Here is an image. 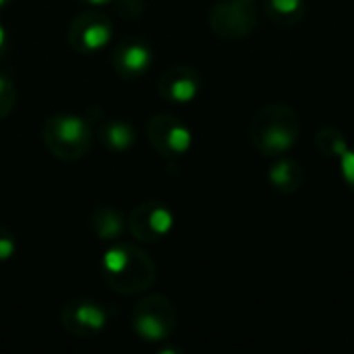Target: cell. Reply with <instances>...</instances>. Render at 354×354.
Segmentation results:
<instances>
[{
    "label": "cell",
    "instance_id": "6",
    "mask_svg": "<svg viewBox=\"0 0 354 354\" xmlns=\"http://www.w3.org/2000/svg\"><path fill=\"white\" fill-rule=\"evenodd\" d=\"M174 326V315L168 307V303L164 305L162 311H153V309H145L137 319H135V332L149 342H160L166 340L172 332Z\"/></svg>",
    "mask_w": 354,
    "mask_h": 354
},
{
    "label": "cell",
    "instance_id": "11",
    "mask_svg": "<svg viewBox=\"0 0 354 354\" xmlns=\"http://www.w3.org/2000/svg\"><path fill=\"white\" fill-rule=\"evenodd\" d=\"M110 37H112V29H110V25L106 23V21H89L83 29H81V35H79V39H81V46L85 48V50H100V48H104L108 41H110Z\"/></svg>",
    "mask_w": 354,
    "mask_h": 354
},
{
    "label": "cell",
    "instance_id": "1",
    "mask_svg": "<svg viewBox=\"0 0 354 354\" xmlns=\"http://www.w3.org/2000/svg\"><path fill=\"white\" fill-rule=\"evenodd\" d=\"M299 131V116L290 106L268 104L253 116L249 135L261 156L280 158L297 145Z\"/></svg>",
    "mask_w": 354,
    "mask_h": 354
},
{
    "label": "cell",
    "instance_id": "9",
    "mask_svg": "<svg viewBox=\"0 0 354 354\" xmlns=\"http://www.w3.org/2000/svg\"><path fill=\"white\" fill-rule=\"evenodd\" d=\"M149 64H151V50L141 41L129 44L118 52V66L122 73L141 75L143 71H147Z\"/></svg>",
    "mask_w": 354,
    "mask_h": 354
},
{
    "label": "cell",
    "instance_id": "16",
    "mask_svg": "<svg viewBox=\"0 0 354 354\" xmlns=\"http://www.w3.org/2000/svg\"><path fill=\"white\" fill-rule=\"evenodd\" d=\"M122 228V222H120V216L118 214H112V212H106L102 216V222H100V236L104 239H110V236H116Z\"/></svg>",
    "mask_w": 354,
    "mask_h": 354
},
{
    "label": "cell",
    "instance_id": "15",
    "mask_svg": "<svg viewBox=\"0 0 354 354\" xmlns=\"http://www.w3.org/2000/svg\"><path fill=\"white\" fill-rule=\"evenodd\" d=\"M129 261H131V255L127 249L122 247H112L106 251L104 255V270L108 274H114V276H120L124 274V270L129 268Z\"/></svg>",
    "mask_w": 354,
    "mask_h": 354
},
{
    "label": "cell",
    "instance_id": "4",
    "mask_svg": "<svg viewBox=\"0 0 354 354\" xmlns=\"http://www.w3.org/2000/svg\"><path fill=\"white\" fill-rule=\"evenodd\" d=\"M162 93L176 104H189L199 93V75L189 66L172 68L162 79Z\"/></svg>",
    "mask_w": 354,
    "mask_h": 354
},
{
    "label": "cell",
    "instance_id": "12",
    "mask_svg": "<svg viewBox=\"0 0 354 354\" xmlns=\"http://www.w3.org/2000/svg\"><path fill=\"white\" fill-rule=\"evenodd\" d=\"M145 224H147L151 236H164V234H168V232L172 230V226H174V216L170 214L168 207L153 205V207H149V212H147Z\"/></svg>",
    "mask_w": 354,
    "mask_h": 354
},
{
    "label": "cell",
    "instance_id": "20",
    "mask_svg": "<svg viewBox=\"0 0 354 354\" xmlns=\"http://www.w3.org/2000/svg\"><path fill=\"white\" fill-rule=\"evenodd\" d=\"M4 39H6V33H4V29H2V25H0V48L4 46Z\"/></svg>",
    "mask_w": 354,
    "mask_h": 354
},
{
    "label": "cell",
    "instance_id": "3",
    "mask_svg": "<svg viewBox=\"0 0 354 354\" xmlns=\"http://www.w3.org/2000/svg\"><path fill=\"white\" fill-rule=\"evenodd\" d=\"M151 135L156 145L168 156H183L193 143L191 131L170 116H160L151 124Z\"/></svg>",
    "mask_w": 354,
    "mask_h": 354
},
{
    "label": "cell",
    "instance_id": "8",
    "mask_svg": "<svg viewBox=\"0 0 354 354\" xmlns=\"http://www.w3.org/2000/svg\"><path fill=\"white\" fill-rule=\"evenodd\" d=\"M307 12L305 0H266V15L278 25H297Z\"/></svg>",
    "mask_w": 354,
    "mask_h": 354
},
{
    "label": "cell",
    "instance_id": "7",
    "mask_svg": "<svg viewBox=\"0 0 354 354\" xmlns=\"http://www.w3.org/2000/svg\"><path fill=\"white\" fill-rule=\"evenodd\" d=\"M52 133L56 137L58 143L66 145V147H79L83 141L89 139V129L87 122L79 116L66 114V116H58L50 122Z\"/></svg>",
    "mask_w": 354,
    "mask_h": 354
},
{
    "label": "cell",
    "instance_id": "22",
    "mask_svg": "<svg viewBox=\"0 0 354 354\" xmlns=\"http://www.w3.org/2000/svg\"><path fill=\"white\" fill-rule=\"evenodd\" d=\"M6 4V0H0V6H4Z\"/></svg>",
    "mask_w": 354,
    "mask_h": 354
},
{
    "label": "cell",
    "instance_id": "5",
    "mask_svg": "<svg viewBox=\"0 0 354 354\" xmlns=\"http://www.w3.org/2000/svg\"><path fill=\"white\" fill-rule=\"evenodd\" d=\"M268 180L274 187V191H278L282 195H290V193H297L303 187L305 172H303V168H301V164L297 160L280 156L270 166Z\"/></svg>",
    "mask_w": 354,
    "mask_h": 354
},
{
    "label": "cell",
    "instance_id": "13",
    "mask_svg": "<svg viewBox=\"0 0 354 354\" xmlns=\"http://www.w3.org/2000/svg\"><path fill=\"white\" fill-rule=\"evenodd\" d=\"M75 322L85 330H102L106 326V313L93 303H83L75 309Z\"/></svg>",
    "mask_w": 354,
    "mask_h": 354
},
{
    "label": "cell",
    "instance_id": "19",
    "mask_svg": "<svg viewBox=\"0 0 354 354\" xmlns=\"http://www.w3.org/2000/svg\"><path fill=\"white\" fill-rule=\"evenodd\" d=\"M8 89H10V87H8V85H6V81L0 77V97H2V93H6Z\"/></svg>",
    "mask_w": 354,
    "mask_h": 354
},
{
    "label": "cell",
    "instance_id": "2",
    "mask_svg": "<svg viewBox=\"0 0 354 354\" xmlns=\"http://www.w3.org/2000/svg\"><path fill=\"white\" fill-rule=\"evenodd\" d=\"M209 25L222 39H241L257 27L255 0H222L212 8Z\"/></svg>",
    "mask_w": 354,
    "mask_h": 354
},
{
    "label": "cell",
    "instance_id": "18",
    "mask_svg": "<svg viewBox=\"0 0 354 354\" xmlns=\"http://www.w3.org/2000/svg\"><path fill=\"white\" fill-rule=\"evenodd\" d=\"M15 253V243L10 241V236H0V261L8 259Z\"/></svg>",
    "mask_w": 354,
    "mask_h": 354
},
{
    "label": "cell",
    "instance_id": "21",
    "mask_svg": "<svg viewBox=\"0 0 354 354\" xmlns=\"http://www.w3.org/2000/svg\"><path fill=\"white\" fill-rule=\"evenodd\" d=\"M89 4H106V2H110V0H87Z\"/></svg>",
    "mask_w": 354,
    "mask_h": 354
},
{
    "label": "cell",
    "instance_id": "14",
    "mask_svg": "<svg viewBox=\"0 0 354 354\" xmlns=\"http://www.w3.org/2000/svg\"><path fill=\"white\" fill-rule=\"evenodd\" d=\"M106 141L112 149H127L135 143V131L127 122H110L106 129Z\"/></svg>",
    "mask_w": 354,
    "mask_h": 354
},
{
    "label": "cell",
    "instance_id": "10",
    "mask_svg": "<svg viewBox=\"0 0 354 354\" xmlns=\"http://www.w3.org/2000/svg\"><path fill=\"white\" fill-rule=\"evenodd\" d=\"M315 145L326 158H340L348 149V141L344 133L336 127H322L315 135Z\"/></svg>",
    "mask_w": 354,
    "mask_h": 354
},
{
    "label": "cell",
    "instance_id": "17",
    "mask_svg": "<svg viewBox=\"0 0 354 354\" xmlns=\"http://www.w3.org/2000/svg\"><path fill=\"white\" fill-rule=\"evenodd\" d=\"M338 164H340V174L344 183L354 191V147L348 145V149L338 158Z\"/></svg>",
    "mask_w": 354,
    "mask_h": 354
}]
</instances>
